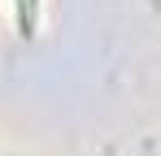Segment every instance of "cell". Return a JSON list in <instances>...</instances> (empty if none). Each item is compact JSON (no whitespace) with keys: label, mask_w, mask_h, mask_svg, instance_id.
<instances>
[{"label":"cell","mask_w":161,"mask_h":156,"mask_svg":"<svg viewBox=\"0 0 161 156\" xmlns=\"http://www.w3.org/2000/svg\"><path fill=\"white\" fill-rule=\"evenodd\" d=\"M35 18H39V0H18V26H22V35L35 30Z\"/></svg>","instance_id":"6da1fadb"}]
</instances>
